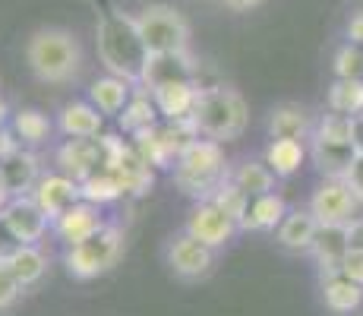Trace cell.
<instances>
[{
  "instance_id": "cell-1",
  "label": "cell",
  "mask_w": 363,
  "mask_h": 316,
  "mask_svg": "<svg viewBox=\"0 0 363 316\" xmlns=\"http://www.w3.org/2000/svg\"><path fill=\"white\" fill-rule=\"evenodd\" d=\"M95 45H99V60L104 63L111 76H121L127 82H143V70L149 63V48L139 35L136 16H127L117 6H108L95 26Z\"/></svg>"
},
{
  "instance_id": "cell-2",
  "label": "cell",
  "mask_w": 363,
  "mask_h": 316,
  "mask_svg": "<svg viewBox=\"0 0 363 316\" xmlns=\"http://www.w3.org/2000/svg\"><path fill=\"white\" fill-rule=\"evenodd\" d=\"M26 63L41 82H73L82 70V48L76 35L60 26H41L26 41Z\"/></svg>"
},
{
  "instance_id": "cell-3",
  "label": "cell",
  "mask_w": 363,
  "mask_h": 316,
  "mask_svg": "<svg viewBox=\"0 0 363 316\" xmlns=\"http://www.w3.org/2000/svg\"><path fill=\"white\" fill-rule=\"evenodd\" d=\"M250 124V104L231 86H208L199 92L196 111H193V126L199 136L212 143H231L243 136Z\"/></svg>"
},
{
  "instance_id": "cell-4",
  "label": "cell",
  "mask_w": 363,
  "mask_h": 316,
  "mask_svg": "<svg viewBox=\"0 0 363 316\" xmlns=\"http://www.w3.org/2000/svg\"><path fill=\"white\" fill-rule=\"evenodd\" d=\"M228 178L231 174H228L225 149H221V143H212V139L190 143L184 149V156L177 158V165H174V184H177V190L199 202L208 200Z\"/></svg>"
},
{
  "instance_id": "cell-5",
  "label": "cell",
  "mask_w": 363,
  "mask_h": 316,
  "mask_svg": "<svg viewBox=\"0 0 363 316\" xmlns=\"http://www.w3.org/2000/svg\"><path fill=\"white\" fill-rule=\"evenodd\" d=\"M123 250H127L123 231L117 228V224H101L92 237L67 247L64 263H67L69 276L86 282V278H99L104 272L114 269V266L123 259Z\"/></svg>"
},
{
  "instance_id": "cell-6",
  "label": "cell",
  "mask_w": 363,
  "mask_h": 316,
  "mask_svg": "<svg viewBox=\"0 0 363 316\" xmlns=\"http://www.w3.org/2000/svg\"><path fill=\"white\" fill-rule=\"evenodd\" d=\"M139 35H143L149 54H174L190 51V23L184 13H177L167 4H152L136 16Z\"/></svg>"
},
{
  "instance_id": "cell-7",
  "label": "cell",
  "mask_w": 363,
  "mask_h": 316,
  "mask_svg": "<svg viewBox=\"0 0 363 316\" xmlns=\"http://www.w3.org/2000/svg\"><path fill=\"white\" fill-rule=\"evenodd\" d=\"M357 209H360V200L345 178L323 180L310 200V212L316 215L319 224H347L357 219Z\"/></svg>"
},
{
  "instance_id": "cell-8",
  "label": "cell",
  "mask_w": 363,
  "mask_h": 316,
  "mask_svg": "<svg viewBox=\"0 0 363 316\" xmlns=\"http://www.w3.org/2000/svg\"><path fill=\"white\" fill-rule=\"evenodd\" d=\"M48 222L51 219L41 212L35 196H13V200L6 202L4 215H0L4 231L19 244V247H23V244H38L48 231Z\"/></svg>"
},
{
  "instance_id": "cell-9",
  "label": "cell",
  "mask_w": 363,
  "mask_h": 316,
  "mask_svg": "<svg viewBox=\"0 0 363 316\" xmlns=\"http://www.w3.org/2000/svg\"><path fill=\"white\" fill-rule=\"evenodd\" d=\"M234 231H237V222L208 200L196 202L190 219H186V234L196 237L199 244H206V247H212V250L225 247V244L234 237Z\"/></svg>"
},
{
  "instance_id": "cell-10",
  "label": "cell",
  "mask_w": 363,
  "mask_h": 316,
  "mask_svg": "<svg viewBox=\"0 0 363 316\" xmlns=\"http://www.w3.org/2000/svg\"><path fill=\"white\" fill-rule=\"evenodd\" d=\"M167 82H199V67L190 51H174V54H149V63L143 70V89H158Z\"/></svg>"
},
{
  "instance_id": "cell-11",
  "label": "cell",
  "mask_w": 363,
  "mask_h": 316,
  "mask_svg": "<svg viewBox=\"0 0 363 316\" xmlns=\"http://www.w3.org/2000/svg\"><path fill=\"white\" fill-rule=\"evenodd\" d=\"M212 263H215V250L206 247V244H199L196 237H190L186 231L167 244V266H171L180 278L208 276V272H212Z\"/></svg>"
},
{
  "instance_id": "cell-12",
  "label": "cell",
  "mask_w": 363,
  "mask_h": 316,
  "mask_svg": "<svg viewBox=\"0 0 363 316\" xmlns=\"http://www.w3.org/2000/svg\"><path fill=\"white\" fill-rule=\"evenodd\" d=\"M32 196L41 206V212L54 222V219H60L69 206H76V202L82 200V187H79V180L67 178V174H41Z\"/></svg>"
},
{
  "instance_id": "cell-13",
  "label": "cell",
  "mask_w": 363,
  "mask_h": 316,
  "mask_svg": "<svg viewBox=\"0 0 363 316\" xmlns=\"http://www.w3.org/2000/svg\"><path fill=\"white\" fill-rule=\"evenodd\" d=\"M57 165H60V174L73 180H86L92 178L95 171L104 168V152H101V139H67L64 146L57 149Z\"/></svg>"
},
{
  "instance_id": "cell-14",
  "label": "cell",
  "mask_w": 363,
  "mask_h": 316,
  "mask_svg": "<svg viewBox=\"0 0 363 316\" xmlns=\"http://www.w3.org/2000/svg\"><path fill=\"white\" fill-rule=\"evenodd\" d=\"M199 92V82H167V86L152 89V98H155V108L164 121H193Z\"/></svg>"
},
{
  "instance_id": "cell-15",
  "label": "cell",
  "mask_w": 363,
  "mask_h": 316,
  "mask_svg": "<svg viewBox=\"0 0 363 316\" xmlns=\"http://www.w3.org/2000/svg\"><path fill=\"white\" fill-rule=\"evenodd\" d=\"M101 224L104 222H101L99 206H95V202H89V200H79L76 206H69L60 219H54V234H57L67 247H73V244L92 237Z\"/></svg>"
},
{
  "instance_id": "cell-16",
  "label": "cell",
  "mask_w": 363,
  "mask_h": 316,
  "mask_svg": "<svg viewBox=\"0 0 363 316\" xmlns=\"http://www.w3.org/2000/svg\"><path fill=\"white\" fill-rule=\"evenodd\" d=\"M0 180H4V187H6L10 196H32L35 184L41 180L38 158L19 146L16 152H10L6 158H0Z\"/></svg>"
},
{
  "instance_id": "cell-17",
  "label": "cell",
  "mask_w": 363,
  "mask_h": 316,
  "mask_svg": "<svg viewBox=\"0 0 363 316\" xmlns=\"http://www.w3.org/2000/svg\"><path fill=\"white\" fill-rule=\"evenodd\" d=\"M310 156L316 161V168L329 178H345L351 171V165L360 156V146L357 143H338V139H323V136H313L310 146Z\"/></svg>"
},
{
  "instance_id": "cell-18",
  "label": "cell",
  "mask_w": 363,
  "mask_h": 316,
  "mask_svg": "<svg viewBox=\"0 0 363 316\" xmlns=\"http://www.w3.org/2000/svg\"><path fill=\"white\" fill-rule=\"evenodd\" d=\"M104 114L92 102H69L60 111V130L67 139H95L101 136Z\"/></svg>"
},
{
  "instance_id": "cell-19",
  "label": "cell",
  "mask_w": 363,
  "mask_h": 316,
  "mask_svg": "<svg viewBox=\"0 0 363 316\" xmlns=\"http://www.w3.org/2000/svg\"><path fill=\"white\" fill-rule=\"evenodd\" d=\"M313 256L323 266V272H338L341 259L351 250V241H347V224H319L316 241H313Z\"/></svg>"
},
{
  "instance_id": "cell-20",
  "label": "cell",
  "mask_w": 363,
  "mask_h": 316,
  "mask_svg": "<svg viewBox=\"0 0 363 316\" xmlns=\"http://www.w3.org/2000/svg\"><path fill=\"white\" fill-rule=\"evenodd\" d=\"M269 133H272V139H300V143H303V139L313 133V121H310L303 104L284 102V104H275V108H272Z\"/></svg>"
},
{
  "instance_id": "cell-21",
  "label": "cell",
  "mask_w": 363,
  "mask_h": 316,
  "mask_svg": "<svg viewBox=\"0 0 363 316\" xmlns=\"http://www.w3.org/2000/svg\"><path fill=\"white\" fill-rule=\"evenodd\" d=\"M133 92H136L133 82L108 73V76H101V80H95L92 86H89V102H92L101 114H117L121 117V111L130 104Z\"/></svg>"
},
{
  "instance_id": "cell-22",
  "label": "cell",
  "mask_w": 363,
  "mask_h": 316,
  "mask_svg": "<svg viewBox=\"0 0 363 316\" xmlns=\"http://www.w3.org/2000/svg\"><path fill=\"white\" fill-rule=\"evenodd\" d=\"M6 269L16 276V282L23 288H29L35 282H41L48 272V256L38 250V244H23V247H13L4 256Z\"/></svg>"
},
{
  "instance_id": "cell-23",
  "label": "cell",
  "mask_w": 363,
  "mask_h": 316,
  "mask_svg": "<svg viewBox=\"0 0 363 316\" xmlns=\"http://www.w3.org/2000/svg\"><path fill=\"white\" fill-rule=\"evenodd\" d=\"M316 231H319L316 215L310 209H294L278 224V241L288 250H310L313 241H316Z\"/></svg>"
},
{
  "instance_id": "cell-24",
  "label": "cell",
  "mask_w": 363,
  "mask_h": 316,
  "mask_svg": "<svg viewBox=\"0 0 363 316\" xmlns=\"http://www.w3.org/2000/svg\"><path fill=\"white\" fill-rule=\"evenodd\" d=\"M323 298L335 313H351L363 304V288L341 272H323Z\"/></svg>"
},
{
  "instance_id": "cell-25",
  "label": "cell",
  "mask_w": 363,
  "mask_h": 316,
  "mask_svg": "<svg viewBox=\"0 0 363 316\" xmlns=\"http://www.w3.org/2000/svg\"><path fill=\"white\" fill-rule=\"evenodd\" d=\"M284 215H288V206H284L281 196L265 193V196L250 200V209H247V215H243L240 228L243 231H275L278 224L284 222Z\"/></svg>"
},
{
  "instance_id": "cell-26",
  "label": "cell",
  "mask_w": 363,
  "mask_h": 316,
  "mask_svg": "<svg viewBox=\"0 0 363 316\" xmlns=\"http://www.w3.org/2000/svg\"><path fill=\"white\" fill-rule=\"evenodd\" d=\"M158 124V108H155V98H152L149 89H136L130 98V104L121 111V130L136 136V133L149 130V126Z\"/></svg>"
},
{
  "instance_id": "cell-27",
  "label": "cell",
  "mask_w": 363,
  "mask_h": 316,
  "mask_svg": "<svg viewBox=\"0 0 363 316\" xmlns=\"http://www.w3.org/2000/svg\"><path fill=\"white\" fill-rule=\"evenodd\" d=\"M306 158V149L300 139H272L265 149V165L275 171V178H291L294 171H300Z\"/></svg>"
},
{
  "instance_id": "cell-28",
  "label": "cell",
  "mask_w": 363,
  "mask_h": 316,
  "mask_svg": "<svg viewBox=\"0 0 363 316\" xmlns=\"http://www.w3.org/2000/svg\"><path fill=\"white\" fill-rule=\"evenodd\" d=\"M82 200L95 202V206H104V202H114L121 200L123 193H127V187H123L121 174L114 171V168H101V171H95L92 178L82 180Z\"/></svg>"
},
{
  "instance_id": "cell-29",
  "label": "cell",
  "mask_w": 363,
  "mask_h": 316,
  "mask_svg": "<svg viewBox=\"0 0 363 316\" xmlns=\"http://www.w3.org/2000/svg\"><path fill=\"white\" fill-rule=\"evenodd\" d=\"M231 180L250 196V200H256V196L272 193V187H275V171H272L265 161H243V165L231 174Z\"/></svg>"
},
{
  "instance_id": "cell-30",
  "label": "cell",
  "mask_w": 363,
  "mask_h": 316,
  "mask_svg": "<svg viewBox=\"0 0 363 316\" xmlns=\"http://www.w3.org/2000/svg\"><path fill=\"white\" fill-rule=\"evenodd\" d=\"M329 108L345 117H363V80H335L329 89Z\"/></svg>"
},
{
  "instance_id": "cell-31",
  "label": "cell",
  "mask_w": 363,
  "mask_h": 316,
  "mask_svg": "<svg viewBox=\"0 0 363 316\" xmlns=\"http://www.w3.org/2000/svg\"><path fill=\"white\" fill-rule=\"evenodd\" d=\"M13 133H16L19 143L26 146H41L48 136H51V121L41 114L38 108H23L13 114Z\"/></svg>"
},
{
  "instance_id": "cell-32",
  "label": "cell",
  "mask_w": 363,
  "mask_h": 316,
  "mask_svg": "<svg viewBox=\"0 0 363 316\" xmlns=\"http://www.w3.org/2000/svg\"><path fill=\"white\" fill-rule=\"evenodd\" d=\"M208 202H215V206L221 209V212H228L231 219L237 222V228H240V222H243V215H247V209H250V196L243 193L240 187L234 184L231 178L225 180L218 190H215L212 196H208Z\"/></svg>"
},
{
  "instance_id": "cell-33",
  "label": "cell",
  "mask_w": 363,
  "mask_h": 316,
  "mask_svg": "<svg viewBox=\"0 0 363 316\" xmlns=\"http://www.w3.org/2000/svg\"><path fill=\"white\" fill-rule=\"evenodd\" d=\"M335 76L338 80H363V48L347 41L335 54Z\"/></svg>"
},
{
  "instance_id": "cell-34",
  "label": "cell",
  "mask_w": 363,
  "mask_h": 316,
  "mask_svg": "<svg viewBox=\"0 0 363 316\" xmlns=\"http://www.w3.org/2000/svg\"><path fill=\"white\" fill-rule=\"evenodd\" d=\"M23 291H26V288L16 282V276H13V272L6 269V263L0 259V313L10 310V307L23 298Z\"/></svg>"
},
{
  "instance_id": "cell-35",
  "label": "cell",
  "mask_w": 363,
  "mask_h": 316,
  "mask_svg": "<svg viewBox=\"0 0 363 316\" xmlns=\"http://www.w3.org/2000/svg\"><path fill=\"white\" fill-rule=\"evenodd\" d=\"M341 276H347L351 282H357L360 288H363V250H357V247H351L347 250V256L341 259Z\"/></svg>"
},
{
  "instance_id": "cell-36",
  "label": "cell",
  "mask_w": 363,
  "mask_h": 316,
  "mask_svg": "<svg viewBox=\"0 0 363 316\" xmlns=\"http://www.w3.org/2000/svg\"><path fill=\"white\" fill-rule=\"evenodd\" d=\"M345 180L351 184V190L357 193V200H360V206H363V152L357 156V161L351 165V171L345 174Z\"/></svg>"
},
{
  "instance_id": "cell-37",
  "label": "cell",
  "mask_w": 363,
  "mask_h": 316,
  "mask_svg": "<svg viewBox=\"0 0 363 316\" xmlns=\"http://www.w3.org/2000/svg\"><path fill=\"white\" fill-rule=\"evenodd\" d=\"M347 38H351V45H363V10L347 19Z\"/></svg>"
},
{
  "instance_id": "cell-38",
  "label": "cell",
  "mask_w": 363,
  "mask_h": 316,
  "mask_svg": "<svg viewBox=\"0 0 363 316\" xmlns=\"http://www.w3.org/2000/svg\"><path fill=\"white\" fill-rule=\"evenodd\" d=\"M347 241H351V247L363 250V215H357L354 222H347Z\"/></svg>"
},
{
  "instance_id": "cell-39",
  "label": "cell",
  "mask_w": 363,
  "mask_h": 316,
  "mask_svg": "<svg viewBox=\"0 0 363 316\" xmlns=\"http://www.w3.org/2000/svg\"><path fill=\"white\" fill-rule=\"evenodd\" d=\"M265 0H225V6H231L234 13H250L256 10V6H262Z\"/></svg>"
},
{
  "instance_id": "cell-40",
  "label": "cell",
  "mask_w": 363,
  "mask_h": 316,
  "mask_svg": "<svg viewBox=\"0 0 363 316\" xmlns=\"http://www.w3.org/2000/svg\"><path fill=\"white\" fill-rule=\"evenodd\" d=\"M6 121H10V108H6V102L0 98V130L6 126Z\"/></svg>"
},
{
  "instance_id": "cell-41",
  "label": "cell",
  "mask_w": 363,
  "mask_h": 316,
  "mask_svg": "<svg viewBox=\"0 0 363 316\" xmlns=\"http://www.w3.org/2000/svg\"><path fill=\"white\" fill-rule=\"evenodd\" d=\"M354 126H357V146H360V152H363V117H357Z\"/></svg>"
}]
</instances>
